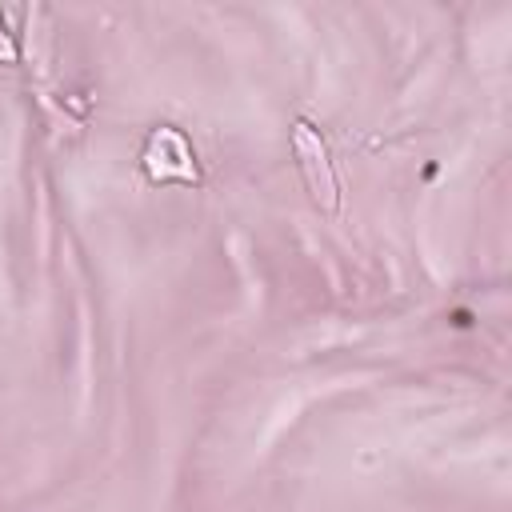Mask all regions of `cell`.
Instances as JSON below:
<instances>
[{"mask_svg":"<svg viewBox=\"0 0 512 512\" xmlns=\"http://www.w3.org/2000/svg\"><path fill=\"white\" fill-rule=\"evenodd\" d=\"M296 156H300V168L308 172V188H312V196H316L324 208H336V180H332L324 144L308 132V124L296 128Z\"/></svg>","mask_w":512,"mask_h":512,"instance_id":"6da1fadb","label":"cell"}]
</instances>
